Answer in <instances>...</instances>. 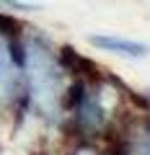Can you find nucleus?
Segmentation results:
<instances>
[{"label":"nucleus","instance_id":"20e7f679","mask_svg":"<svg viewBox=\"0 0 150 155\" xmlns=\"http://www.w3.org/2000/svg\"><path fill=\"white\" fill-rule=\"evenodd\" d=\"M39 3H26V0H0V11H11V13H31L39 11Z\"/></svg>","mask_w":150,"mask_h":155},{"label":"nucleus","instance_id":"f257e3e1","mask_svg":"<svg viewBox=\"0 0 150 155\" xmlns=\"http://www.w3.org/2000/svg\"><path fill=\"white\" fill-rule=\"evenodd\" d=\"M21 52V70L28 85L31 104L49 119L60 116L62 96H65V70L55 49L42 36H28Z\"/></svg>","mask_w":150,"mask_h":155},{"label":"nucleus","instance_id":"7ed1b4c3","mask_svg":"<svg viewBox=\"0 0 150 155\" xmlns=\"http://www.w3.org/2000/svg\"><path fill=\"white\" fill-rule=\"evenodd\" d=\"M21 78H23V72H21L16 54H13L11 39L0 31V101H8L16 96Z\"/></svg>","mask_w":150,"mask_h":155},{"label":"nucleus","instance_id":"f03ea898","mask_svg":"<svg viewBox=\"0 0 150 155\" xmlns=\"http://www.w3.org/2000/svg\"><path fill=\"white\" fill-rule=\"evenodd\" d=\"M88 44H93L96 49H101V52H109V54L127 57V60H145V57L150 54V47L145 44V41L114 36V34H91Z\"/></svg>","mask_w":150,"mask_h":155},{"label":"nucleus","instance_id":"423d86ee","mask_svg":"<svg viewBox=\"0 0 150 155\" xmlns=\"http://www.w3.org/2000/svg\"><path fill=\"white\" fill-rule=\"evenodd\" d=\"M145 155H150V134H148V142H145Z\"/></svg>","mask_w":150,"mask_h":155},{"label":"nucleus","instance_id":"39448f33","mask_svg":"<svg viewBox=\"0 0 150 155\" xmlns=\"http://www.w3.org/2000/svg\"><path fill=\"white\" fill-rule=\"evenodd\" d=\"M72 155H101V153H98V150H93V147H78Z\"/></svg>","mask_w":150,"mask_h":155}]
</instances>
